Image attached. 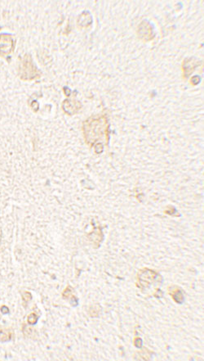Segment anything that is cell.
<instances>
[{
    "label": "cell",
    "mask_w": 204,
    "mask_h": 361,
    "mask_svg": "<svg viewBox=\"0 0 204 361\" xmlns=\"http://www.w3.org/2000/svg\"><path fill=\"white\" fill-rule=\"evenodd\" d=\"M71 305H73L74 306H76L78 305V299H77L75 296H71Z\"/></svg>",
    "instance_id": "obj_6"
},
{
    "label": "cell",
    "mask_w": 204,
    "mask_h": 361,
    "mask_svg": "<svg viewBox=\"0 0 204 361\" xmlns=\"http://www.w3.org/2000/svg\"><path fill=\"white\" fill-rule=\"evenodd\" d=\"M21 296H22L23 301H25V302H28V301H30L32 299V295H31L30 292H21Z\"/></svg>",
    "instance_id": "obj_4"
},
{
    "label": "cell",
    "mask_w": 204,
    "mask_h": 361,
    "mask_svg": "<svg viewBox=\"0 0 204 361\" xmlns=\"http://www.w3.org/2000/svg\"><path fill=\"white\" fill-rule=\"evenodd\" d=\"M0 310H1V312H2V314H3V315H7V314H9V312H10V310L8 309V307H7L6 305H3L1 308H0Z\"/></svg>",
    "instance_id": "obj_5"
},
{
    "label": "cell",
    "mask_w": 204,
    "mask_h": 361,
    "mask_svg": "<svg viewBox=\"0 0 204 361\" xmlns=\"http://www.w3.org/2000/svg\"><path fill=\"white\" fill-rule=\"evenodd\" d=\"M38 319H39V316L37 315L36 314H34V313H31L30 315L28 316V318H27L28 324H30V325H34V324H36L37 322H38Z\"/></svg>",
    "instance_id": "obj_2"
},
{
    "label": "cell",
    "mask_w": 204,
    "mask_h": 361,
    "mask_svg": "<svg viewBox=\"0 0 204 361\" xmlns=\"http://www.w3.org/2000/svg\"><path fill=\"white\" fill-rule=\"evenodd\" d=\"M72 292H73V289H72L70 286H68V287H66V289L64 291V292H63V294H62L63 298H65V299H68L70 296H72Z\"/></svg>",
    "instance_id": "obj_3"
},
{
    "label": "cell",
    "mask_w": 204,
    "mask_h": 361,
    "mask_svg": "<svg viewBox=\"0 0 204 361\" xmlns=\"http://www.w3.org/2000/svg\"><path fill=\"white\" fill-rule=\"evenodd\" d=\"M14 337V332L11 328H0V342H7Z\"/></svg>",
    "instance_id": "obj_1"
}]
</instances>
